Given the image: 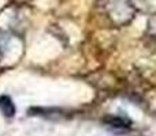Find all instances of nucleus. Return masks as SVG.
<instances>
[{
  "label": "nucleus",
  "mask_w": 156,
  "mask_h": 136,
  "mask_svg": "<svg viewBox=\"0 0 156 136\" xmlns=\"http://www.w3.org/2000/svg\"><path fill=\"white\" fill-rule=\"evenodd\" d=\"M0 110L3 112V114L7 117H12L15 113V108H14L12 102L8 97H2L0 98Z\"/></svg>",
  "instance_id": "nucleus-1"
},
{
  "label": "nucleus",
  "mask_w": 156,
  "mask_h": 136,
  "mask_svg": "<svg viewBox=\"0 0 156 136\" xmlns=\"http://www.w3.org/2000/svg\"><path fill=\"white\" fill-rule=\"evenodd\" d=\"M108 121H110V124L112 127H126V123L123 120H121V118H111Z\"/></svg>",
  "instance_id": "nucleus-2"
}]
</instances>
